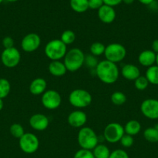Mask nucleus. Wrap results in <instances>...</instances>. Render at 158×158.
Instances as JSON below:
<instances>
[{"mask_svg":"<svg viewBox=\"0 0 158 158\" xmlns=\"http://www.w3.org/2000/svg\"><path fill=\"white\" fill-rule=\"evenodd\" d=\"M98 78L105 84H112L118 80L119 70L116 63L105 60L100 61L95 68Z\"/></svg>","mask_w":158,"mask_h":158,"instance_id":"f257e3e1","label":"nucleus"},{"mask_svg":"<svg viewBox=\"0 0 158 158\" xmlns=\"http://www.w3.org/2000/svg\"><path fill=\"white\" fill-rule=\"evenodd\" d=\"M85 55L79 48H73L67 52L64 57V63L67 70L70 72H76L85 64Z\"/></svg>","mask_w":158,"mask_h":158,"instance_id":"f03ea898","label":"nucleus"},{"mask_svg":"<svg viewBox=\"0 0 158 158\" xmlns=\"http://www.w3.org/2000/svg\"><path fill=\"white\" fill-rule=\"evenodd\" d=\"M77 143L81 149L92 151L99 144V137L94 130L89 127H83L77 134Z\"/></svg>","mask_w":158,"mask_h":158,"instance_id":"7ed1b4c3","label":"nucleus"},{"mask_svg":"<svg viewBox=\"0 0 158 158\" xmlns=\"http://www.w3.org/2000/svg\"><path fill=\"white\" fill-rule=\"evenodd\" d=\"M67 52V46L58 39L49 41L44 48L45 55L51 61L60 60L65 56Z\"/></svg>","mask_w":158,"mask_h":158,"instance_id":"20e7f679","label":"nucleus"},{"mask_svg":"<svg viewBox=\"0 0 158 158\" xmlns=\"http://www.w3.org/2000/svg\"><path fill=\"white\" fill-rule=\"evenodd\" d=\"M70 104L76 108H85L92 102V97L88 91L83 89H75L71 91L68 97Z\"/></svg>","mask_w":158,"mask_h":158,"instance_id":"39448f33","label":"nucleus"},{"mask_svg":"<svg viewBox=\"0 0 158 158\" xmlns=\"http://www.w3.org/2000/svg\"><path fill=\"white\" fill-rule=\"evenodd\" d=\"M105 60L112 63H117L122 61L126 56V49L125 46L118 43H112L105 46L104 52Z\"/></svg>","mask_w":158,"mask_h":158,"instance_id":"423d86ee","label":"nucleus"},{"mask_svg":"<svg viewBox=\"0 0 158 158\" xmlns=\"http://www.w3.org/2000/svg\"><path fill=\"white\" fill-rule=\"evenodd\" d=\"M19 145L23 152L31 154L35 153L40 146V141L37 136L32 133H25L20 138Z\"/></svg>","mask_w":158,"mask_h":158,"instance_id":"0eeeda50","label":"nucleus"},{"mask_svg":"<svg viewBox=\"0 0 158 158\" xmlns=\"http://www.w3.org/2000/svg\"><path fill=\"white\" fill-rule=\"evenodd\" d=\"M125 134L124 127L120 123H110L104 129V138L110 143H116L119 142L122 136Z\"/></svg>","mask_w":158,"mask_h":158,"instance_id":"6e6552de","label":"nucleus"},{"mask_svg":"<svg viewBox=\"0 0 158 158\" xmlns=\"http://www.w3.org/2000/svg\"><path fill=\"white\" fill-rule=\"evenodd\" d=\"M43 106L48 110H55L60 106L62 98L60 94L54 89H48L42 94Z\"/></svg>","mask_w":158,"mask_h":158,"instance_id":"1a4fd4ad","label":"nucleus"},{"mask_svg":"<svg viewBox=\"0 0 158 158\" xmlns=\"http://www.w3.org/2000/svg\"><path fill=\"white\" fill-rule=\"evenodd\" d=\"M20 60H21V55L20 51L15 47L5 49L2 52V63L8 68L15 67L20 63Z\"/></svg>","mask_w":158,"mask_h":158,"instance_id":"9d476101","label":"nucleus"},{"mask_svg":"<svg viewBox=\"0 0 158 158\" xmlns=\"http://www.w3.org/2000/svg\"><path fill=\"white\" fill-rule=\"evenodd\" d=\"M143 115L150 120L158 119V100L153 98L146 99L140 105Z\"/></svg>","mask_w":158,"mask_h":158,"instance_id":"9b49d317","label":"nucleus"},{"mask_svg":"<svg viewBox=\"0 0 158 158\" xmlns=\"http://www.w3.org/2000/svg\"><path fill=\"white\" fill-rule=\"evenodd\" d=\"M41 43V39L37 33L27 34L23 38L21 41V48L26 52H33L37 50Z\"/></svg>","mask_w":158,"mask_h":158,"instance_id":"f8f14e48","label":"nucleus"},{"mask_svg":"<svg viewBox=\"0 0 158 158\" xmlns=\"http://www.w3.org/2000/svg\"><path fill=\"white\" fill-rule=\"evenodd\" d=\"M29 125L33 130L37 131H43L49 126V119L42 114H33L29 118Z\"/></svg>","mask_w":158,"mask_h":158,"instance_id":"ddd939ff","label":"nucleus"},{"mask_svg":"<svg viewBox=\"0 0 158 158\" xmlns=\"http://www.w3.org/2000/svg\"><path fill=\"white\" fill-rule=\"evenodd\" d=\"M68 122L72 127H83L87 122V114L81 110L73 111L68 115Z\"/></svg>","mask_w":158,"mask_h":158,"instance_id":"4468645a","label":"nucleus"},{"mask_svg":"<svg viewBox=\"0 0 158 158\" xmlns=\"http://www.w3.org/2000/svg\"><path fill=\"white\" fill-rule=\"evenodd\" d=\"M98 16L99 19L105 24H110L115 20L116 17V11L112 6L104 4L98 10Z\"/></svg>","mask_w":158,"mask_h":158,"instance_id":"2eb2a0df","label":"nucleus"},{"mask_svg":"<svg viewBox=\"0 0 158 158\" xmlns=\"http://www.w3.org/2000/svg\"><path fill=\"white\" fill-rule=\"evenodd\" d=\"M156 54L151 49H146L142 51L138 56V62L139 64L145 67H150L156 63Z\"/></svg>","mask_w":158,"mask_h":158,"instance_id":"dca6fc26","label":"nucleus"},{"mask_svg":"<svg viewBox=\"0 0 158 158\" xmlns=\"http://www.w3.org/2000/svg\"><path fill=\"white\" fill-rule=\"evenodd\" d=\"M122 77L129 81H135L140 76V70L133 64H125L122 66L121 70Z\"/></svg>","mask_w":158,"mask_h":158,"instance_id":"f3484780","label":"nucleus"},{"mask_svg":"<svg viewBox=\"0 0 158 158\" xmlns=\"http://www.w3.org/2000/svg\"><path fill=\"white\" fill-rule=\"evenodd\" d=\"M29 92L33 95L38 96L42 95L46 91V81L43 78L38 77L36 78L31 82L29 85Z\"/></svg>","mask_w":158,"mask_h":158,"instance_id":"a211bd4d","label":"nucleus"},{"mask_svg":"<svg viewBox=\"0 0 158 158\" xmlns=\"http://www.w3.org/2000/svg\"><path fill=\"white\" fill-rule=\"evenodd\" d=\"M48 70L51 75L57 77L65 75L68 71L64 62H60V60L51 61L48 66Z\"/></svg>","mask_w":158,"mask_h":158,"instance_id":"6ab92c4d","label":"nucleus"},{"mask_svg":"<svg viewBox=\"0 0 158 158\" xmlns=\"http://www.w3.org/2000/svg\"><path fill=\"white\" fill-rule=\"evenodd\" d=\"M141 124L139 121L136 120H131L125 123L124 127V131L125 134L130 136H136L140 132Z\"/></svg>","mask_w":158,"mask_h":158,"instance_id":"aec40b11","label":"nucleus"},{"mask_svg":"<svg viewBox=\"0 0 158 158\" xmlns=\"http://www.w3.org/2000/svg\"><path fill=\"white\" fill-rule=\"evenodd\" d=\"M70 6L77 13H83L89 9L88 0H70Z\"/></svg>","mask_w":158,"mask_h":158,"instance_id":"412c9836","label":"nucleus"},{"mask_svg":"<svg viewBox=\"0 0 158 158\" xmlns=\"http://www.w3.org/2000/svg\"><path fill=\"white\" fill-rule=\"evenodd\" d=\"M145 77L148 80L149 83L153 85H158V66L153 65L147 68Z\"/></svg>","mask_w":158,"mask_h":158,"instance_id":"4be33fe9","label":"nucleus"},{"mask_svg":"<svg viewBox=\"0 0 158 158\" xmlns=\"http://www.w3.org/2000/svg\"><path fill=\"white\" fill-rule=\"evenodd\" d=\"M91 151L94 158H108L111 154L109 148L105 144H98Z\"/></svg>","mask_w":158,"mask_h":158,"instance_id":"5701e85b","label":"nucleus"},{"mask_svg":"<svg viewBox=\"0 0 158 158\" xmlns=\"http://www.w3.org/2000/svg\"><path fill=\"white\" fill-rule=\"evenodd\" d=\"M143 137L145 140L150 143H157L158 131H156L153 127L147 128L143 132Z\"/></svg>","mask_w":158,"mask_h":158,"instance_id":"b1692460","label":"nucleus"},{"mask_svg":"<svg viewBox=\"0 0 158 158\" xmlns=\"http://www.w3.org/2000/svg\"><path fill=\"white\" fill-rule=\"evenodd\" d=\"M105 50V46L101 42H94L90 46V52L94 56H100L103 55Z\"/></svg>","mask_w":158,"mask_h":158,"instance_id":"393cba45","label":"nucleus"},{"mask_svg":"<svg viewBox=\"0 0 158 158\" xmlns=\"http://www.w3.org/2000/svg\"><path fill=\"white\" fill-rule=\"evenodd\" d=\"M111 101L116 106H122L126 101V96L120 91H116L111 95Z\"/></svg>","mask_w":158,"mask_h":158,"instance_id":"a878e982","label":"nucleus"},{"mask_svg":"<svg viewBox=\"0 0 158 158\" xmlns=\"http://www.w3.org/2000/svg\"><path fill=\"white\" fill-rule=\"evenodd\" d=\"M75 33H74L72 30L67 29V30H64L62 32L60 40H61L66 46H68V45L72 44L74 42V40H75Z\"/></svg>","mask_w":158,"mask_h":158,"instance_id":"bb28decb","label":"nucleus"},{"mask_svg":"<svg viewBox=\"0 0 158 158\" xmlns=\"http://www.w3.org/2000/svg\"><path fill=\"white\" fill-rule=\"evenodd\" d=\"M10 83L5 78L0 79V99L6 98L10 92Z\"/></svg>","mask_w":158,"mask_h":158,"instance_id":"cd10ccee","label":"nucleus"},{"mask_svg":"<svg viewBox=\"0 0 158 158\" xmlns=\"http://www.w3.org/2000/svg\"><path fill=\"white\" fill-rule=\"evenodd\" d=\"M9 132L12 137L19 139L22 137V136L25 134L24 128L20 123H13L11 125L10 128H9Z\"/></svg>","mask_w":158,"mask_h":158,"instance_id":"c85d7f7f","label":"nucleus"},{"mask_svg":"<svg viewBox=\"0 0 158 158\" xmlns=\"http://www.w3.org/2000/svg\"><path fill=\"white\" fill-rule=\"evenodd\" d=\"M149 82L145 76H139L137 79L134 81L135 87L138 90H144L147 89L149 86Z\"/></svg>","mask_w":158,"mask_h":158,"instance_id":"c756f323","label":"nucleus"},{"mask_svg":"<svg viewBox=\"0 0 158 158\" xmlns=\"http://www.w3.org/2000/svg\"><path fill=\"white\" fill-rule=\"evenodd\" d=\"M99 60H98L97 57L91 55V54H88L85 56V64L88 66V68H93L95 69L96 66L99 64Z\"/></svg>","mask_w":158,"mask_h":158,"instance_id":"7c9ffc66","label":"nucleus"},{"mask_svg":"<svg viewBox=\"0 0 158 158\" xmlns=\"http://www.w3.org/2000/svg\"><path fill=\"white\" fill-rule=\"evenodd\" d=\"M121 145H122L123 148H131L133 145V143H134V139H133V136L128 135V134H124L122 136V137L121 138V140H119Z\"/></svg>","mask_w":158,"mask_h":158,"instance_id":"2f4dec72","label":"nucleus"},{"mask_svg":"<svg viewBox=\"0 0 158 158\" xmlns=\"http://www.w3.org/2000/svg\"><path fill=\"white\" fill-rule=\"evenodd\" d=\"M74 158H94L91 151L80 149L74 154Z\"/></svg>","mask_w":158,"mask_h":158,"instance_id":"473e14b6","label":"nucleus"},{"mask_svg":"<svg viewBox=\"0 0 158 158\" xmlns=\"http://www.w3.org/2000/svg\"><path fill=\"white\" fill-rule=\"evenodd\" d=\"M108 158H129L126 151L122 149H117L111 152Z\"/></svg>","mask_w":158,"mask_h":158,"instance_id":"72a5a7b5","label":"nucleus"},{"mask_svg":"<svg viewBox=\"0 0 158 158\" xmlns=\"http://www.w3.org/2000/svg\"><path fill=\"white\" fill-rule=\"evenodd\" d=\"M104 5L103 0H88V7L91 9L99 10Z\"/></svg>","mask_w":158,"mask_h":158,"instance_id":"f704fd0d","label":"nucleus"},{"mask_svg":"<svg viewBox=\"0 0 158 158\" xmlns=\"http://www.w3.org/2000/svg\"><path fill=\"white\" fill-rule=\"evenodd\" d=\"M2 46L5 49H9V48L14 47V40L10 36L5 37L2 40Z\"/></svg>","mask_w":158,"mask_h":158,"instance_id":"c9c22d12","label":"nucleus"},{"mask_svg":"<svg viewBox=\"0 0 158 158\" xmlns=\"http://www.w3.org/2000/svg\"><path fill=\"white\" fill-rule=\"evenodd\" d=\"M103 2L105 5L114 7V6H118L121 2H122V0H103Z\"/></svg>","mask_w":158,"mask_h":158,"instance_id":"e433bc0d","label":"nucleus"},{"mask_svg":"<svg viewBox=\"0 0 158 158\" xmlns=\"http://www.w3.org/2000/svg\"><path fill=\"white\" fill-rule=\"evenodd\" d=\"M151 50L153 51L156 54L158 53V40H153L151 45Z\"/></svg>","mask_w":158,"mask_h":158,"instance_id":"4c0bfd02","label":"nucleus"},{"mask_svg":"<svg viewBox=\"0 0 158 158\" xmlns=\"http://www.w3.org/2000/svg\"><path fill=\"white\" fill-rule=\"evenodd\" d=\"M138 1H139L140 3H142V4L146 5V6H148V5H150L151 3H153L154 0H138Z\"/></svg>","mask_w":158,"mask_h":158,"instance_id":"58836bf2","label":"nucleus"},{"mask_svg":"<svg viewBox=\"0 0 158 158\" xmlns=\"http://www.w3.org/2000/svg\"><path fill=\"white\" fill-rule=\"evenodd\" d=\"M135 0H122V2H123L125 4H127V5H130V4H133V2H134Z\"/></svg>","mask_w":158,"mask_h":158,"instance_id":"ea45409f","label":"nucleus"},{"mask_svg":"<svg viewBox=\"0 0 158 158\" xmlns=\"http://www.w3.org/2000/svg\"><path fill=\"white\" fill-rule=\"evenodd\" d=\"M3 106H4V103H3V100L2 99H0V111L2 110Z\"/></svg>","mask_w":158,"mask_h":158,"instance_id":"a19ab883","label":"nucleus"},{"mask_svg":"<svg viewBox=\"0 0 158 158\" xmlns=\"http://www.w3.org/2000/svg\"><path fill=\"white\" fill-rule=\"evenodd\" d=\"M156 66H158V53L156 54Z\"/></svg>","mask_w":158,"mask_h":158,"instance_id":"79ce46f5","label":"nucleus"},{"mask_svg":"<svg viewBox=\"0 0 158 158\" xmlns=\"http://www.w3.org/2000/svg\"><path fill=\"white\" fill-rule=\"evenodd\" d=\"M8 2H15L18 1V0H6Z\"/></svg>","mask_w":158,"mask_h":158,"instance_id":"37998d69","label":"nucleus"},{"mask_svg":"<svg viewBox=\"0 0 158 158\" xmlns=\"http://www.w3.org/2000/svg\"><path fill=\"white\" fill-rule=\"evenodd\" d=\"M154 127V128H155V129H156V131H158V123H156V125H155V126H154V127Z\"/></svg>","mask_w":158,"mask_h":158,"instance_id":"c03bdc74","label":"nucleus"},{"mask_svg":"<svg viewBox=\"0 0 158 158\" xmlns=\"http://www.w3.org/2000/svg\"><path fill=\"white\" fill-rule=\"evenodd\" d=\"M2 1H3V0H0V4H1V3L2 2Z\"/></svg>","mask_w":158,"mask_h":158,"instance_id":"a18cd8bd","label":"nucleus"}]
</instances>
